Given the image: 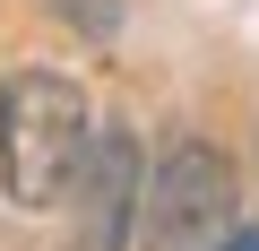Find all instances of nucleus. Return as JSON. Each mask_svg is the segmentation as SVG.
<instances>
[{"label":"nucleus","instance_id":"nucleus-1","mask_svg":"<svg viewBox=\"0 0 259 251\" xmlns=\"http://www.w3.org/2000/svg\"><path fill=\"white\" fill-rule=\"evenodd\" d=\"M95 148V121L78 78L61 69H9L0 78V182L18 208H52L78 191V165Z\"/></svg>","mask_w":259,"mask_h":251},{"label":"nucleus","instance_id":"nucleus-2","mask_svg":"<svg viewBox=\"0 0 259 251\" xmlns=\"http://www.w3.org/2000/svg\"><path fill=\"white\" fill-rule=\"evenodd\" d=\"M225 225H233V165L207 139H182L147 182V242L156 251H207Z\"/></svg>","mask_w":259,"mask_h":251},{"label":"nucleus","instance_id":"nucleus-3","mask_svg":"<svg viewBox=\"0 0 259 251\" xmlns=\"http://www.w3.org/2000/svg\"><path fill=\"white\" fill-rule=\"evenodd\" d=\"M78 251H130V225H139V199H147V182H139V139L121 130H95V148H87V165H78Z\"/></svg>","mask_w":259,"mask_h":251},{"label":"nucleus","instance_id":"nucleus-4","mask_svg":"<svg viewBox=\"0 0 259 251\" xmlns=\"http://www.w3.org/2000/svg\"><path fill=\"white\" fill-rule=\"evenodd\" d=\"M44 9H61L87 44H112V35H121V0H44Z\"/></svg>","mask_w":259,"mask_h":251},{"label":"nucleus","instance_id":"nucleus-5","mask_svg":"<svg viewBox=\"0 0 259 251\" xmlns=\"http://www.w3.org/2000/svg\"><path fill=\"white\" fill-rule=\"evenodd\" d=\"M216 251H259V234H225V242H216Z\"/></svg>","mask_w":259,"mask_h":251}]
</instances>
